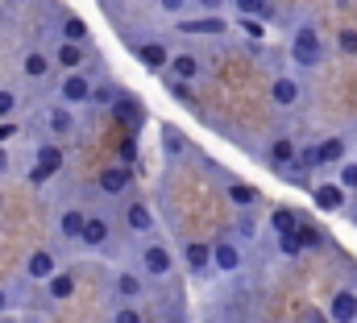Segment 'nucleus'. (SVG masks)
Instances as JSON below:
<instances>
[{
    "label": "nucleus",
    "mask_w": 357,
    "mask_h": 323,
    "mask_svg": "<svg viewBox=\"0 0 357 323\" xmlns=\"http://www.w3.org/2000/svg\"><path fill=\"white\" fill-rule=\"evenodd\" d=\"M291 63L303 67V71L324 63V42H320V33H316L312 21H303V25L295 29V38H291Z\"/></svg>",
    "instance_id": "nucleus-1"
},
{
    "label": "nucleus",
    "mask_w": 357,
    "mask_h": 323,
    "mask_svg": "<svg viewBox=\"0 0 357 323\" xmlns=\"http://www.w3.org/2000/svg\"><path fill=\"white\" fill-rule=\"evenodd\" d=\"M142 278H150V282H162V278H171L175 274V257H171V249L167 244H146L142 249V269H137Z\"/></svg>",
    "instance_id": "nucleus-2"
},
{
    "label": "nucleus",
    "mask_w": 357,
    "mask_h": 323,
    "mask_svg": "<svg viewBox=\"0 0 357 323\" xmlns=\"http://www.w3.org/2000/svg\"><path fill=\"white\" fill-rule=\"evenodd\" d=\"M178 33L187 38H225L229 21L220 13H204V17H178Z\"/></svg>",
    "instance_id": "nucleus-3"
},
{
    "label": "nucleus",
    "mask_w": 357,
    "mask_h": 323,
    "mask_svg": "<svg viewBox=\"0 0 357 323\" xmlns=\"http://www.w3.org/2000/svg\"><path fill=\"white\" fill-rule=\"evenodd\" d=\"M88 95H91V75H84V71L63 75V83H59V100H63V108H84Z\"/></svg>",
    "instance_id": "nucleus-4"
},
{
    "label": "nucleus",
    "mask_w": 357,
    "mask_h": 323,
    "mask_svg": "<svg viewBox=\"0 0 357 323\" xmlns=\"http://www.w3.org/2000/svg\"><path fill=\"white\" fill-rule=\"evenodd\" d=\"M312 203L333 216V212H345V207H349V195H345L337 182H316V187H312Z\"/></svg>",
    "instance_id": "nucleus-5"
},
{
    "label": "nucleus",
    "mask_w": 357,
    "mask_h": 323,
    "mask_svg": "<svg viewBox=\"0 0 357 323\" xmlns=\"http://www.w3.org/2000/svg\"><path fill=\"white\" fill-rule=\"evenodd\" d=\"M75 290H79V274L75 269H59V274L46 278V299L50 303H67V299H75Z\"/></svg>",
    "instance_id": "nucleus-6"
},
{
    "label": "nucleus",
    "mask_w": 357,
    "mask_h": 323,
    "mask_svg": "<svg viewBox=\"0 0 357 323\" xmlns=\"http://www.w3.org/2000/svg\"><path fill=\"white\" fill-rule=\"evenodd\" d=\"M208 253H212V269L216 274H237L241 269V249L233 241H208Z\"/></svg>",
    "instance_id": "nucleus-7"
},
{
    "label": "nucleus",
    "mask_w": 357,
    "mask_h": 323,
    "mask_svg": "<svg viewBox=\"0 0 357 323\" xmlns=\"http://www.w3.org/2000/svg\"><path fill=\"white\" fill-rule=\"evenodd\" d=\"M167 71H171V79H178V83H195L199 75H204V63H199L191 50H178V54H171Z\"/></svg>",
    "instance_id": "nucleus-8"
},
{
    "label": "nucleus",
    "mask_w": 357,
    "mask_h": 323,
    "mask_svg": "<svg viewBox=\"0 0 357 323\" xmlns=\"http://www.w3.org/2000/svg\"><path fill=\"white\" fill-rule=\"evenodd\" d=\"M50 274H59L54 253H50V249H33V253L25 257V278H29V282H46Z\"/></svg>",
    "instance_id": "nucleus-9"
},
{
    "label": "nucleus",
    "mask_w": 357,
    "mask_h": 323,
    "mask_svg": "<svg viewBox=\"0 0 357 323\" xmlns=\"http://www.w3.org/2000/svg\"><path fill=\"white\" fill-rule=\"evenodd\" d=\"M129 182H133V170H129V166H108V170L96 178V187H100L104 195H125Z\"/></svg>",
    "instance_id": "nucleus-10"
},
{
    "label": "nucleus",
    "mask_w": 357,
    "mask_h": 323,
    "mask_svg": "<svg viewBox=\"0 0 357 323\" xmlns=\"http://www.w3.org/2000/svg\"><path fill=\"white\" fill-rule=\"evenodd\" d=\"M112 286H116V294H121L125 303H133V299H142V294H146V278H142L137 269H116Z\"/></svg>",
    "instance_id": "nucleus-11"
},
{
    "label": "nucleus",
    "mask_w": 357,
    "mask_h": 323,
    "mask_svg": "<svg viewBox=\"0 0 357 323\" xmlns=\"http://www.w3.org/2000/svg\"><path fill=\"white\" fill-rule=\"evenodd\" d=\"M270 95H274V104L278 108H295L299 104V95H303V87L295 75H278V79L270 83Z\"/></svg>",
    "instance_id": "nucleus-12"
},
{
    "label": "nucleus",
    "mask_w": 357,
    "mask_h": 323,
    "mask_svg": "<svg viewBox=\"0 0 357 323\" xmlns=\"http://www.w3.org/2000/svg\"><path fill=\"white\" fill-rule=\"evenodd\" d=\"M328 320L333 323H357V294L354 290H337L328 303Z\"/></svg>",
    "instance_id": "nucleus-13"
},
{
    "label": "nucleus",
    "mask_w": 357,
    "mask_h": 323,
    "mask_svg": "<svg viewBox=\"0 0 357 323\" xmlns=\"http://www.w3.org/2000/svg\"><path fill=\"white\" fill-rule=\"evenodd\" d=\"M84 220H88V212H84V207H63V212H59V237H63V241H71V244H79Z\"/></svg>",
    "instance_id": "nucleus-14"
},
{
    "label": "nucleus",
    "mask_w": 357,
    "mask_h": 323,
    "mask_svg": "<svg viewBox=\"0 0 357 323\" xmlns=\"http://www.w3.org/2000/svg\"><path fill=\"white\" fill-rule=\"evenodd\" d=\"M108 237H112L108 220H104V216H88V220H84V233H79V244H84V249H104Z\"/></svg>",
    "instance_id": "nucleus-15"
},
{
    "label": "nucleus",
    "mask_w": 357,
    "mask_h": 323,
    "mask_svg": "<svg viewBox=\"0 0 357 323\" xmlns=\"http://www.w3.org/2000/svg\"><path fill=\"white\" fill-rule=\"evenodd\" d=\"M133 58H137V63H146L150 71H167L171 50H167L162 42H146V46H133Z\"/></svg>",
    "instance_id": "nucleus-16"
},
{
    "label": "nucleus",
    "mask_w": 357,
    "mask_h": 323,
    "mask_svg": "<svg viewBox=\"0 0 357 323\" xmlns=\"http://www.w3.org/2000/svg\"><path fill=\"white\" fill-rule=\"evenodd\" d=\"M225 191H229V203H233V207H241V212H254V207H258V199H262V195H258V187L237 182V178H229V182H225Z\"/></svg>",
    "instance_id": "nucleus-17"
},
{
    "label": "nucleus",
    "mask_w": 357,
    "mask_h": 323,
    "mask_svg": "<svg viewBox=\"0 0 357 323\" xmlns=\"http://www.w3.org/2000/svg\"><path fill=\"white\" fill-rule=\"evenodd\" d=\"M125 228L137 233V237H150V233H154V212H150L146 203H129V207H125Z\"/></svg>",
    "instance_id": "nucleus-18"
},
{
    "label": "nucleus",
    "mask_w": 357,
    "mask_h": 323,
    "mask_svg": "<svg viewBox=\"0 0 357 323\" xmlns=\"http://www.w3.org/2000/svg\"><path fill=\"white\" fill-rule=\"evenodd\" d=\"M183 261H187V269H191V274H212V253H208V241H187Z\"/></svg>",
    "instance_id": "nucleus-19"
},
{
    "label": "nucleus",
    "mask_w": 357,
    "mask_h": 323,
    "mask_svg": "<svg viewBox=\"0 0 357 323\" xmlns=\"http://www.w3.org/2000/svg\"><path fill=\"white\" fill-rule=\"evenodd\" d=\"M316 158H320V166H341V162L349 158V141L345 137H324L316 145Z\"/></svg>",
    "instance_id": "nucleus-20"
},
{
    "label": "nucleus",
    "mask_w": 357,
    "mask_h": 323,
    "mask_svg": "<svg viewBox=\"0 0 357 323\" xmlns=\"http://www.w3.org/2000/svg\"><path fill=\"white\" fill-rule=\"evenodd\" d=\"M84 58H88V50L84 46H75V42H59V50H54V63L71 75V71H84Z\"/></svg>",
    "instance_id": "nucleus-21"
},
{
    "label": "nucleus",
    "mask_w": 357,
    "mask_h": 323,
    "mask_svg": "<svg viewBox=\"0 0 357 323\" xmlns=\"http://www.w3.org/2000/svg\"><path fill=\"white\" fill-rule=\"evenodd\" d=\"M46 125H50V133H54V137H71V133H75V112L59 104V108H50V112H46Z\"/></svg>",
    "instance_id": "nucleus-22"
},
{
    "label": "nucleus",
    "mask_w": 357,
    "mask_h": 323,
    "mask_svg": "<svg viewBox=\"0 0 357 323\" xmlns=\"http://www.w3.org/2000/svg\"><path fill=\"white\" fill-rule=\"evenodd\" d=\"M21 75H25V79H33V83H42L46 75H50V58H46L42 50H29V54L21 58Z\"/></svg>",
    "instance_id": "nucleus-23"
},
{
    "label": "nucleus",
    "mask_w": 357,
    "mask_h": 323,
    "mask_svg": "<svg viewBox=\"0 0 357 323\" xmlns=\"http://www.w3.org/2000/svg\"><path fill=\"white\" fill-rule=\"evenodd\" d=\"M59 33H63V42H75V46H84V42L91 38L88 21H84V17H75V13H67V17H63V29H59Z\"/></svg>",
    "instance_id": "nucleus-24"
},
{
    "label": "nucleus",
    "mask_w": 357,
    "mask_h": 323,
    "mask_svg": "<svg viewBox=\"0 0 357 323\" xmlns=\"http://www.w3.org/2000/svg\"><path fill=\"white\" fill-rule=\"evenodd\" d=\"M266 162H270V166H278V170H287V166L295 162V141H291V137H278V141H270Z\"/></svg>",
    "instance_id": "nucleus-25"
},
{
    "label": "nucleus",
    "mask_w": 357,
    "mask_h": 323,
    "mask_svg": "<svg viewBox=\"0 0 357 323\" xmlns=\"http://www.w3.org/2000/svg\"><path fill=\"white\" fill-rule=\"evenodd\" d=\"M233 8H237V17H245V21H270V13H274L270 0H233Z\"/></svg>",
    "instance_id": "nucleus-26"
},
{
    "label": "nucleus",
    "mask_w": 357,
    "mask_h": 323,
    "mask_svg": "<svg viewBox=\"0 0 357 323\" xmlns=\"http://www.w3.org/2000/svg\"><path fill=\"white\" fill-rule=\"evenodd\" d=\"M38 170H42L46 178L63 170V150H59L54 141H46V145H38Z\"/></svg>",
    "instance_id": "nucleus-27"
},
{
    "label": "nucleus",
    "mask_w": 357,
    "mask_h": 323,
    "mask_svg": "<svg viewBox=\"0 0 357 323\" xmlns=\"http://www.w3.org/2000/svg\"><path fill=\"white\" fill-rule=\"evenodd\" d=\"M270 228H274L278 237H291V233L299 228V216H295L291 207H274V212H270Z\"/></svg>",
    "instance_id": "nucleus-28"
},
{
    "label": "nucleus",
    "mask_w": 357,
    "mask_h": 323,
    "mask_svg": "<svg viewBox=\"0 0 357 323\" xmlns=\"http://www.w3.org/2000/svg\"><path fill=\"white\" fill-rule=\"evenodd\" d=\"M88 104H96V108H112V104H116V87H112V83H91Z\"/></svg>",
    "instance_id": "nucleus-29"
},
{
    "label": "nucleus",
    "mask_w": 357,
    "mask_h": 323,
    "mask_svg": "<svg viewBox=\"0 0 357 323\" xmlns=\"http://www.w3.org/2000/svg\"><path fill=\"white\" fill-rule=\"evenodd\" d=\"M337 187H341L345 195H354V191H357V162H354V158H345V162H341V174H337Z\"/></svg>",
    "instance_id": "nucleus-30"
},
{
    "label": "nucleus",
    "mask_w": 357,
    "mask_h": 323,
    "mask_svg": "<svg viewBox=\"0 0 357 323\" xmlns=\"http://www.w3.org/2000/svg\"><path fill=\"white\" fill-rule=\"evenodd\" d=\"M162 87L175 95L178 104H187V108H195V95H191V87L187 83H178V79H171V75H162Z\"/></svg>",
    "instance_id": "nucleus-31"
},
{
    "label": "nucleus",
    "mask_w": 357,
    "mask_h": 323,
    "mask_svg": "<svg viewBox=\"0 0 357 323\" xmlns=\"http://www.w3.org/2000/svg\"><path fill=\"white\" fill-rule=\"evenodd\" d=\"M295 241H299V249H320V244H324V237H320V228L299 224V228H295Z\"/></svg>",
    "instance_id": "nucleus-32"
},
{
    "label": "nucleus",
    "mask_w": 357,
    "mask_h": 323,
    "mask_svg": "<svg viewBox=\"0 0 357 323\" xmlns=\"http://www.w3.org/2000/svg\"><path fill=\"white\" fill-rule=\"evenodd\" d=\"M17 104H21V100H17V91H8V87H0V125H4V120H13V112H17Z\"/></svg>",
    "instance_id": "nucleus-33"
},
{
    "label": "nucleus",
    "mask_w": 357,
    "mask_h": 323,
    "mask_svg": "<svg viewBox=\"0 0 357 323\" xmlns=\"http://www.w3.org/2000/svg\"><path fill=\"white\" fill-rule=\"evenodd\" d=\"M337 50H341L345 58H357V29H341V33H337Z\"/></svg>",
    "instance_id": "nucleus-34"
},
{
    "label": "nucleus",
    "mask_w": 357,
    "mask_h": 323,
    "mask_svg": "<svg viewBox=\"0 0 357 323\" xmlns=\"http://www.w3.org/2000/svg\"><path fill=\"white\" fill-rule=\"evenodd\" d=\"M187 150V137L175 133V129H167V154H183Z\"/></svg>",
    "instance_id": "nucleus-35"
},
{
    "label": "nucleus",
    "mask_w": 357,
    "mask_h": 323,
    "mask_svg": "<svg viewBox=\"0 0 357 323\" xmlns=\"http://www.w3.org/2000/svg\"><path fill=\"white\" fill-rule=\"evenodd\" d=\"M241 33H245V38H254V42H262L266 25H262V21H245V17H241Z\"/></svg>",
    "instance_id": "nucleus-36"
},
{
    "label": "nucleus",
    "mask_w": 357,
    "mask_h": 323,
    "mask_svg": "<svg viewBox=\"0 0 357 323\" xmlns=\"http://www.w3.org/2000/svg\"><path fill=\"white\" fill-rule=\"evenodd\" d=\"M187 4H191V0H158V8H162V13H171V17H183V13H187Z\"/></svg>",
    "instance_id": "nucleus-37"
},
{
    "label": "nucleus",
    "mask_w": 357,
    "mask_h": 323,
    "mask_svg": "<svg viewBox=\"0 0 357 323\" xmlns=\"http://www.w3.org/2000/svg\"><path fill=\"white\" fill-rule=\"evenodd\" d=\"M112 323H142V315H137L133 307H116V315H112Z\"/></svg>",
    "instance_id": "nucleus-38"
},
{
    "label": "nucleus",
    "mask_w": 357,
    "mask_h": 323,
    "mask_svg": "<svg viewBox=\"0 0 357 323\" xmlns=\"http://www.w3.org/2000/svg\"><path fill=\"white\" fill-rule=\"evenodd\" d=\"M278 244H282V253H287V257H299V253H303L299 241H295V233H291V237H278Z\"/></svg>",
    "instance_id": "nucleus-39"
},
{
    "label": "nucleus",
    "mask_w": 357,
    "mask_h": 323,
    "mask_svg": "<svg viewBox=\"0 0 357 323\" xmlns=\"http://www.w3.org/2000/svg\"><path fill=\"white\" fill-rule=\"evenodd\" d=\"M13 137H17V120H4L0 125V141H13Z\"/></svg>",
    "instance_id": "nucleus-40"
},
{
    "label": "nucleus",
    "mask_w": 357,
    "mask_h": 323,
    "mask_svg": "<svg viewBox=\"0 0 357 323\" xmlns=\"http://www.w3.org/2000/svg\"><path fill=\"white\" fill-rule=\"evenodd\" d=\"M8 307H13V294H8V290H4V286H0V315H4V311H8Z\"/></svg>",
    "instance_id": "nucleus-41"
},
{
    "label": "nucleus",
    "mask_w": 357,
    "mask_h": 323,
    "mask_svg": "<svg viewBox=\"0 0 357 323\" xmlns=\"http://www.w3.org/2000/svg\"><path fill=\"white\" fill-rule=\"evenodd\" d=\"M220 4H225V0H199V8H204V13H216Z\"/></svg>",
    "instance_id": "nucleus-42"
},
{
    "label": "nucleus",
    "mask_w": 357,
    "mask_h": 323,
    "mask_svg": "<svg viewBox=\"0 0 357 323\" xmlns=\"http://www.w3.org/2000/svg\"><path fill=\"white\" fill-rule=\"evenodd\" d=\"M0 170H8V154L4 150H0Z\"/></svg>",
    "instance_id": "nucleus-43"
},
{
    "label": "nucleus",
    "mask_w": 357,
    "mask_h": 323,
    "mask_svg": "<svg viewBox=\"0 0 357 323\" xmlns=\"http://www.w3.org/2000/svg\"><path fill=\"white\" fill-rule=\"evenodd\" d=\"M17 4H25V0H17Z\"/></svg>",
    "instance_id": "nucleus-44"
}]
</instances>
